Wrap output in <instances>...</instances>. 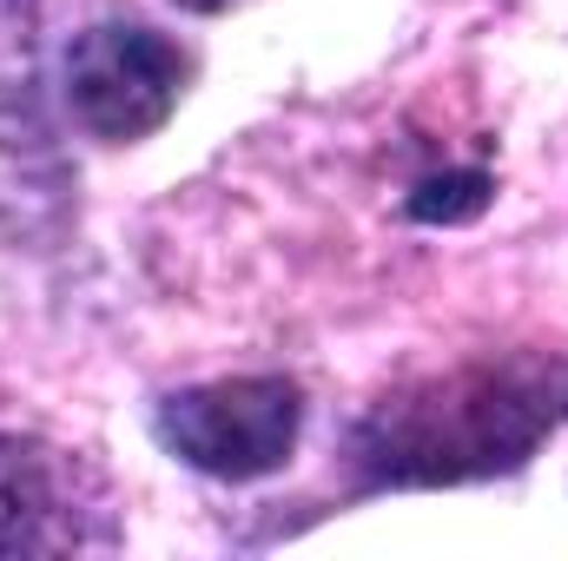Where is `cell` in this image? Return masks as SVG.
Segmentation results:
<instances>
[{"instance_id": "obj_1", "label": "cell", "mask_w": 568, "mask_h": 561, "mask_svg": "<svg viewBox=\"0 0 568 561\" xmlns=\"http://www.w3.org/2000/svg\"><path fill=\"white\" fill-rule=\"evenodd\" d=\"M556 422H568V364H476L384 397L357 422L351 462L371 489L476 482L529 462Z\"/></svg>"}, {"instance_id": "obj_2", "label": "cell", "mask_w": 568, "mask_h": 561, "mask_svg": "<svg viewBox=\"0 0 568 561\" xmlns=\"http://www.w3.org/2000/svg\"><path fill=\"white\" fill-rule=\"evenodd\" d=\"M67 152L47 120L33 0H0V238L47 245L67 225Z\"/></svg>"}, {"instance_id": "obj_3", "label": "cell", "mask_w": 568, "mask_h": 561, "mask_svg": "<svg viewBox=\"0 0 568 561\" xmlns=\"http://www.w3.org/2000/svg\"><path fill=\"white\" fill-rule=\"evenodd\" d=\"M120 502L106 476L60 442L0 436V555H106Z\"/></svg>"}, {"instance_id": "obj_4", "label": "cell", "mask_w": 568, "mask_h": 561, "mask_svg": "<svg viewBox=\"0 0 568 561\" xmlns=\"http://www.w3.org/2000/svg\"><path fill=\"white\" fill-rule=\"evenodd\" d=\"M152 429L199 476L258 482L291 462L297 429H304V397L284 377H225V384H199V390L165 397Z\"/></svg>"}, {"instance_id": "obj_5", "label": "cell", "mask_w": 568, "mask_h": 561, "mask_svg": "<svg viewBox=\"0 0 568 561\" xmlns=\"http://www.w3.org/2000/svg\"><path fill=\"white\" fill-rule=\"evenodd\" d=\"M185 53L145 20H100L67 47V113L87 140L133 145L172 120Z\"/></svg>"}, {"instance_id": "obj_6", "label": "cell", "mask_w": 568, "mask_h": 561, "mask_svg": "<svg viewBox=\"0 0 568 561\" xmlns=\"http://www.w3.org/2000/svg\"><path fill=\"white\" fill-rule=\"evenodd\" d=\"M483 198H489V178L483 172H456V178H429L410 198V212L417 218H469V212H483Z\"/></svg>"}, {"instance_id": "obj_7", "label": "cell", "mask_w": 568, "mask_h": 561, "mask_svg": "<svg viewBox=\"0 0 568 561\" xmlns=\"http://www.w3.org/2000/svg\"><path fill=\"white\" fill-rule=\"evenodd\" d=\"M179 7H192V13H219L225 0H179Z\"/></svg>"}]
</instances>
